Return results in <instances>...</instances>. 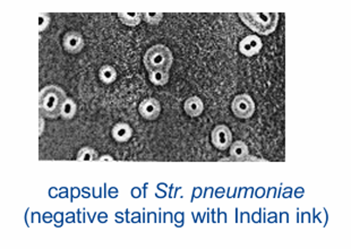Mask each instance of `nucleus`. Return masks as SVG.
<instances>
[{
  "instance_id": "1",
  "label": "nucleus",
  "mask_w": 351,
  "mask_h": 249,
  "mask_svg": "<svg viewBox=\"0 0 351 249\" xmlns=\"http://www.w3.org/2000/svg\"><path fill=\"white\" fill-rule=\"evenodd\" d=\"M67 99L65 91L57 85H48L39 94V109L42 117L47 119H57L60 117L64 101Z\"/></svg>"
},
{
  "instance_id": "2",
  "label": "nucleus",
  "mask_w": 351,
  "mask_h": 249,
  "mask_svg": "<svg viewBox=\"0 0 351 249\" xmlns=\"http://www.w3.org/2000/svg\"><path fill=\"white\" fill-rule=\"evenodd\" d=\"M240 19L252 31L261 35H269L275 31L279 13H239Z\"/></svg>"
},
{
  "instance_id": "3",
  "label": "nucleus",
  "mask_w": 351,
  "mask_h": 249,
  "mask_svg": "<svg viewBox=\"0 0 351 249\" xmlns=\"http://www.w3.org/2000/svg\"><path fill=\"white\" fill-rule=\"evenodd\" d=\"M143 61L145 68L149 72H154V70H166V72H168L172 66L174 56H172L171 50L167 46L155 45L145 52Z\"/></svg>"
},
{
  "instance_id": "4",
  "label": "nucleus",
  "mask_w": 351,
  "mask_h": 249,
  "mask_svg": "<svg viewBox=\"0 0 351 249\" xmlns=\"http://www.w3.org/2000/svg\"><path fill=\"white\" fill-rule=\"evenodd\" d=\"M231 110L237 118L248 119L255 112V103H254L251 95L245 93L239 94L232 101Z\"/></svg>"
},
{
  "instance_id": "5",
  "label": "nucleus",
  "mask_w": 351,
  "mask_h": 249,
  "mask_svg": "<svg viewBox=\"0 0 351 249\" xmlns=\"http://www.w3.org/2000/svg\"><path fill=\"white\" fill-rule=\"evenodd\" d=\"M211 140H212L214 148L224 151L232 144L231 131L225 125H218L211 134Z\"/></svg>"
},
{
  "instance_id": "6",
  "label": "nucleus",
  "mask_w": 351,
  "mask_h": 249,
  "mask_svg": "<svg viewBox=\"0 0 351 249\" xmlns=\"http://www.w3.org/2000/svg\"><path fill=\"white\" fill-rule=\"evenodd\" d=\"M63 46L65 50L68 53L76 55V53H79L83 50V48L85 46L84 37L76 31H69L64 35Z\"/></svg>"
},
{
  "instance_id": "7",
  "label": "nucleus",
  "mask_w": 351,
  "mask_h": 249,
  "mask_svg": "<svg viewBox=\"0 0 351 249\" xmlns=\"http://www.w3.org/2000/svg\"><path fill=\"white\" fill-rule=\"evenodd\" d=\"M262 47L261 37L256 34H251L239 42V52L246 57H253L261 51Z\"/></svg>"
},
{
  "instance_id": "8",
  "label": "nucleus",
  "mask_w": 351,
  "mask_h": 249,
  "mask_svg": "<svg viewBox=\"0 0 351 249\" xmlns=\"http://www.w3.org/2000/svg\"><path fill=\"white\" fill-rule=\"evenodd\" d=\"M139 115L147 120H155L158 119L161 112L160 102L154 97H148L139 103L138 107Z\"/></svg>"
},
{
  "instance_id": "9",
  "label": "nucleus",
  "mask_w": 351,
  "mask_h": 249,
  "mask_svg": "<svg viewBox=\"0 0 351 249\" xmlns=\"http://www.w3.org/2000/svg\"><path fill=\"white\" fill-rule=\"evenodd\" d=\"M112 138L118 143H126L133 136V128L127 122H118L112 127Z\"/></svg>"
},
{
  "instance_id": "10",
  "label": "nucleus",
  "mask_w": 351,
  "mask_h": 249,
  "mask_svg": "<svg viewBox=\"0 0 351 249\" xmlns=\"http://www.w3.org/2000/svg\"><path fill=\"white\" fill-rule=\"evenodd\" d=\"M183 109L188 116L191 117H198L201 116L204 110L203 101L197 96L188 97L183 103Z\"/></svg>"
},
{
  "instance_id": "11",
  "label": "nucleus",
  "mask_w": 351,
  "mask_h": 249,
  "mask_svg": "<svg viewBox=\"0 0 351 249\" xmlns=\"http://www.w3.org/2000/svg\"><path fill=\"white\" fill-rule=\"evenodd\" d=\"M230 155L234 161H242L247 155H250V150L246 143L238 140L230 145Z\"/></svg>"
},
{
  "instance_id": "12",
  "label": "nucleus",
  "mask_w": 351,
  "mask_h": 249,
  "mask_svg": "<svg viewBox=\"0 0 351 249\" xmlns=\"http://www.w3.org/2000/svg\"><path fill=\"white\" fill-rule=\"evenodd\" d=\"M76 112H77V107H76V103H75V101L73 99H70V97H67L63 103L60 117L65 119V120H70V119H73L75 116H76Z\"/></svg>"
},
{
  "instance_id": "13",
  "label": "nucleus",
  "mask_w": 351,
  "mask_h": 249,
  "mask_svg": "<svg viewBox=\"0 0 351 249\" xmlns=\"http://www.w3.org/2000/svg\"><path fill=\"white\" fill-rule=\"evenodd\" d=\"M99 78L102 83L111 84L117 79V72L110 65H105L99 70Z\"/></svg>"
},
{
  "instance_id": "14",
  "label": "nucleus",
  "mask_w": 351,
  "mask_h": 249,
  "mask_svg": "<svg viewBox=\"0 0 351 249\" xmlns=\"http://www.w3.org/2000/svg\"><path fill=\"white\" fill-rule=\"evenodd\" d=\"M149 78L150 82L162 86L166 85L169 80V72H166V70H154V72H149Z\"/></svg>"
},
{
  "instance_id": "15",
  "label": "nucleus",
  "mask_w": 351,
  "mask_h": 249,
  "mask_svg": "<svg viewBox=\"0 0 351 249\" xmlns=\"http://www.w3.org/2000/svg\"><path fill=\"white\" fill-rule=\"evenodd\" d=\"M118 17L127 26H137L140 22V14L138 13H118Z\"/></svg>"
},
{
  "instance_id": "16",
  "label": "nucleus",
  "mask_w": 351,
  "mask_h": 249,
  "mask_svg": "<svg viewBox=\"0 0 351 249\" xmlns=\"http://www.w3.org/2000/svg\"><path fill=\"white\" fill-rule=\"evenodd\" d=\"M76 158L78 161H96L99 159V156L98 152L94 149L85 146V148H82L78 151Z\"/></svg>"
},
{
  "instance_id": "17",
  "label": "nucleus",
  "mask_w": 351,
  "mask_h": 249,
  "mask_svg": "<svg viewBox=\"0 0 351 249\" xmlns=\"http://www.w3.org/2000/svg\"><path fill=\"white\" fill-rule=\"evenodd\" d=\"M140 16H143L145 22L151 25H158L163 18V14L162 13H144L140 14Z\"/></svg>"
},
{
  "instance_id": "18",
  "label": "nucleus",
  "mask_w": 351,
  "mask_h": 249,
  "mask_svg": "<svg viewBox=\"0 0 351 249\" xmlns=\"http://www.w3.org/2000/svg\"><path fill=\"white\" fill-rule=\"evenodd\" d=\"M50 23V17L47 14H40L39 16V31H45Z\"/></svg>"
},
{
  "instance_id": "19",
  "label": "nucleus",
  "mask_w": 351,
  "mask_h": 249,
  "mask_svg": "<svg viewBox=\"0 0 351 249\" xmlns=\"http://www.w3.org/2000/svg\"><path fill=\"white\" fill-rule=\"evenodd\" d=\"M98 161H113V158L109 155H102L98 159Z\"/></svg>"
}]
</instances>
